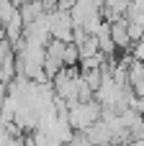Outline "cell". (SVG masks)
Here are the masks:
<instances>
[{"instance_id":"1","label":"cell","mask_w":144,"mask_h":146,"mask_svg":"<svg viewBox=\"0 0 144 146\" xmlns=\"http://www.w3.org/2000/svg\"><path fill=\"white\" fill-rule=\"evenodd\" d=\"M100 115H103V108L95 103V98L93 100H88V103H77V105H72L70 108V115H67V123H70V128L75 131V133H85L88 128H93L98 121H100Z\"/></svg>"},{"instance_id":"2","label":"cell","mask_w":144,"mask_h":146,"mask_svg":"<svg viewBox=\"0 0 144 146\" xmlns=\"http://www.w3.org/2000/svg\"><path fill=\"white\" fill-rule=\"evenodd\" d=\"M49 31H52V38L54 41L72 44V18H70V13L52 10L49 13Z\"/></svg>"},{"instance_id":"3","label":"cell","mask_w":144,"mask_h":146,"mask_svg":"<svg viewBox=\"0 0 144 146\" xmlns=\"http://www.w3.org/2000/svg\"><path fill=\"white\" fill-rule=\"evenodd\" d=\"M111 41H113V46H116L119 51H129V49H131V38H129V23H126V18L111 23Z\"/></svg>"},{"instance_id":"4","label":"cell","mask_w":144,"mask_h":146,"mask_svg":"<svg viewBox=\"0 0 144 146\" xmlns=\"http://www.w3.org/2000/svg\"><path fill=\"white\" fill-rule=\"evenodd\" d=\"M75 46H77V44H75ZM77 49H80V62H82V59H90V56H95V54H100V49H98V38H95V36H88Z\"/></svg>"},{"instance_id":"5","label":"cell","mask_w":144,"mask_h":146,"mask_svg":"<svg viewBox=\"0 0 144 146\" xmlns=\"http://www.w3.org/2000/svg\"><path fill=\"white\" fill-rule=\"evenodd\" d=\"M64 67H70V69L80 67V49L75 44H64Z\"/></svg>"},{"instance_id":"6","label":"cell","mask_w":144,"mask_h":146,"mask_svg":"<svg viewBox=\"0 0 144 146\" xmlns=\"http://www.w3.org/2000/svg\"><path fill=\"white\" fill-rule=\"evenodd\" d=\"M131 56H134V62H139V64H144V38L134 44V54H131Z\"/></svg>"},{"instance_id":"7","label":"cell","mask_w":144,"mask_h":146,"mask_svg":"<svg viewBox=\"0 0 144 146\" xmlns=\"http://www.w3.org/2000/svg\"><path fill=\"white\" fill-rule=\"evenodd\" d=\"M67 146H93V144L88 141V136H85V133H75V136H72V141H70Z\"/></svg>"}]
</instances>
